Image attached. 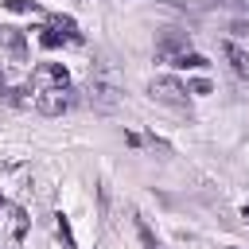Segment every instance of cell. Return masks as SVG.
I'll return each mask as SVG.
<instances>
[{"mask_svg": "<svg viewBox=\"0 0 249 249\" xmlns=\"http://www.w3.org/2000/svg\"><path fill=\"white\" fill-rule=\"evenodd\" d=\"M136 233H140V241H144V249H163V245H160V241L152 237V230H148V226H144L140 218H136Z\"/></svg>", "mask_w": 249, "mask_h": 249, "instance_id": "11", "label": "cell"}, {"mask_svg": "<svg viewBox=\"0 0 249 249\" xmlns=\"http://www.w3.org/2000/svg\"><path fill=\"white\" fill-rule=\"evenodd\" d=\"M31 86L35 89H70V74L62 62H39L31 74Z\"/></svg>", "mask_w": 249, "mask_h": 249, "instance_id": "3", "label": "cell"}, {"mask_svg": "<svg viewBox=\"0 0 249 249\" xmlns=\"http://www.w3.org/2000/svg\"><path fill=\"white\" fill-rule=\"evenodd\" d=\"M12 89H8V78H4V66H0V97H8Z\"/></svg>", "mask_w": 249, "mask_h": 249, "instance_id": "15", "label": "cell"}, {"mask_svg": "<svg viewBox=\"0 0 249 249\" xmlns=\"http://www.w3.org/2000/svg\"><path fill=\"white\" fill-rule=\"evenodd\" d=\"M74 105V89H35V109L43 117H62Z\"/></svg>", "mask_w": 249, "mask_h": 249, "instance_id": "4", "label": "cell"}, {"mask_svg": "<svg viewBox=\"0 0 249 249\" xmlns=\"http://www.w3.org/2000/svg\"><path fill=\"white\" fill-rule=\"evenodd\" d=\"M191 93H210V82H206V78H198V82H191Z\"/></svg>", "mask_w": 249, "mask_h": 249, "instance_id": "14", "label": "cell"}, {"mask_svg": "<svg viewBox=\"0 0 249 249\" xmlns=\"http://www.w3.org/2000/svg\"><path fill=\"white\" fill-rule=\"evenodd\" d=\"M39 43H43L47 51H54V47H62V31H58V27H43V35H39Z\"/></svg>", "mask_w": 249, "mask_h": 249, "instance_id": "9", "label": "cell"}, {"mask_svg": "<svg viewBox=\"0 0 249 249\" xmlns=\"http://www.w3.org/2000/svg\"><path fill=\"white\" fill-rule=\"evenodd\" d=\"M12 12H35V4H27V0H4Z\"/></svg>", "mask_w": 249, "mask_h": 249, "instance_id": "13", "label": "cell"}, {"mask_svg": "<svg viewBox=\"0 0 249 249\" xmlns=\"http://www.w3.org/2000/svg\"><path fill=\"white\" fill-rule=\"evenodd\" d=\"M241 218H245V222H249V206H241Z\"/></svg>", "mask_w": 249, "mask_h": 249, "instance_id": "16", "label": "cell"}, {"mask_svg": "<svg viewBox=\"0 0 249 249\" xmlns=\"http://www.w3.org/2000/svg\"><path fill=\"white\" fill-rule=\"evenodd\" d=\"M230 249H237V245H230Z\"/></svg>", "mask_w": 249, "mask_h": 249, "instance_id": "17", "label": "cell"}, {"mask_svg": "<svg viewBox=\"0 0 249 249\" xmlns=\"http://www.w3.org/2000/svg\"><path fill=\"white\" fill-rule=\"evenodd\" d=\"M0 47H8V51H16V54H23V35H19L16 27H0Z\"/></svg>", "mask_w": 249, "mask_h": 249, "instance_id": "7", "label": "cell"}, {"mask_svg": "<svg viewBox=\"0 0 249 249\" xmlns=\"http://www.w3.org/2000/svg\"><path fill=\"white\" fill-rule=\"evenodd\" d=\"M86 93H89V105H93V109H117V105H121V82H117V70H113L109 62H97V66L89 70V86H86Z\"/></svg>", "mask_w": 249, "mask_h": 249, "instance_id": "1", "label": "cell"}, {"mask_svg": "<svg viewBox=\"0 0 249 249\" xmlns=\"http://www.w3.org/2000/svg\"><path fill=\"white\" fill-rule=\"evenodd\" d=\"M171 66H179V70H206L210 62L198 54V51H191V47H183V51H175L171 54Z\"/></svg>", "mask_w": 249, "mask_h": 249, "instance_id": "6", "label": "cell"}, {"mask_svg": "<svg viewBox=\"0 0 249 249\" xmlns=\"http://www.w3.org/2000/svg\"><path fill=\"white\" fill-rule=\"evenodd\" d=\"M54 226H58V237H62V249H78V245H74V233H70V222H66V214H58V222H54Z\"/></svg>", "mask_w": 249, "mask_h": 249, "instance_id": "10", "label": "cell"}, {"mask_svg": "<svg viewBox=\"0 0 249 249\" xmlns=\"http://www.w3.org/2000/svg\"><path fill=\"white\" fill-rule=\"evenodd\" d=\"M222 54H226V62H230L233 78H249V54H245L237 43H222Z\"/></svg>", "mask_w": 249, "mask_h": 249, "instance_id": "5", "label": "cell"}, {"mask_svg": "<svg viewBox=\"0 0 249 249\" xmlns=\"http://www.w3.org/2000/svg\"><path fill=\"white\" fill-rule=\"evenodd\" d=\"M51 27H58V31H62V35H66V39H74V43H78V39H82V35H78V27H74V19H70V16H51Z\"/></svg>", "mask_w": 249, "mask_h": 249, "instance_id": "8", "label": "cell"}, {"mask_svg": "<svg viewBox=\"0 0 249 249\" xmlns=\"http://www.w3.org/2000/svg\"><path fill=\"white\" fill-rule=\"evenodd\" d=\"M187 93L191 89L179 78H171V74H160V78L148 82V97L160 101V105H171V109H187Z\"/></svg>", "mask_w": 249, "mask_h": 249, "instance_id": "2", "label": "cell"}, {"mask_svg": "<svg viewBox=\"0 0 249 249\" xmlns=\"http://www.w3.org/2000/svg\"><path fill=\"white\" fill-rule=\"evenodd\" d=\"M12 218H16V222H12V237L19 241V237H23V226H27V218H23V210H19V206L12 210Z\"/></svg>", "mask_w": 249, "mask_h": 249, "instance_id": "12", "label": "cell"}]
</instances>
